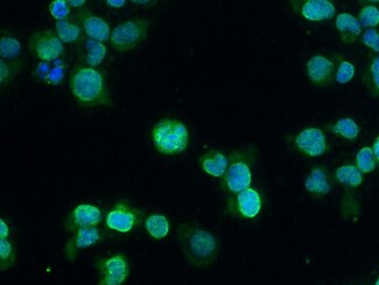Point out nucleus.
Segmentation results:
<instances>
[{
    "instance_id": "nucleus-1",
    "label": "nucleus",
    "mask_w": 379,
    "mask_h": 285,
    "mask_svg": "<svg viewBox=\"0 0 379 285\" xmlns=\"http://www.w3.org/2000/svg\"><path fill=\"white\" fill-rule=\"evenodd\" d=\"M68 83L71 95L82 108H111L115 104L106 71L76 63L69 73Z\"/></svg>"
},
{
    "instance_id": "nucleus-2",
    "label": "nucleus",
    "mask_w": 379,
    "mask_h": 285,
    "mask_svg": "<svg viewBox=\"0 0 379 285\" xmlns=\"http://www.w3.org/2000/svg\"><path fill=\"white\" fill-rule=\"evenodd\" d=\"M176 238L186 261L194 268H208L220 256V238L197 222L180 224Z\"/></svg>"
},
{
    "instance_id": "nucleus-3",
    "label": "nucleus",
    "mask_w": 379,
    "mask_h": 285,
    "mask_svg": "<svg viewBox=\"0 0 379 285\" xmlns=\"http://www.w3.org/2000/svg\"><path fill=\"white\" fill-rule=\"evenodd\" d=\"M258 152L259 150L254 144L231 151L227 172L220 181V188L228 195L240 193L251 187Z\"/></svg>"
},
{
    "instance_id": "nucleus-4",
    "label": "nucleus",
    "mask_w": 379,
    "mask_h": 285,
    "mask_svg": "<svg viewBox=\"0 0 379 285\" xmlns=\"http://www.w3.org/2000/svg\"><path fill=\"white\" fill-rule=\"evenodd\" d=\"M151 140L161 156H178L190 146V130L179 119L163 117L153 126Z\"/></svg>"
},
{
    "instance_id": "nucleus-5",
    "label": "nucleus",
    "mask_w": 379,
    "mask_h": 285,
    "mask_svg": "<svg viewBox=\"0 0 379 285\" xmlns=\"http://www.w3.org/2000/svg\"><path fill=\"white\" fill-rule=\"evenodd\" d=\"M146 220L145 212L128 200H119L105 214V228L119 234L136 231Z\"/></svg>"
},
{
    "instance_id": "nucleus-6",
    "label": "nucleus",
    "mask_w": 379,
    "mask_h": 285,
    "mask_svg": "<svg viewBox=\"0 0 379 285\" xmlns=\"http://www.w3.org/2000/svg\"><path fill=\"white\" fill-rule=\"evenodd\" d=\"M152 21L147 19H131L116 26L110 37L113 49L126 53L136 49L147 39Z\"/></svg>"
},
{
    "instance_id": "nucleus-7",
    "label": "nucleus",
    "mask_w": 379,
    "mask_h": 285,
    "mask_svg": "<svg viewBox=\"0 0 379 285\" xmlns=\"http://www.w3.org/2000/svg\"><path fill=\"white\" fill-rule=\"evenodd\" d=\"M264 207V197L261 190L249 187L240 193L228 195L224 214L238 220H254Z\"/></svg>"
},
{
    "instance_id": "nucleus-8",
    "label": "nucleus",
    "mask_w": 379,
    "mask_h": 285,
    "mask_svg": "<svg viewBox=\"0 0 379 285\" xmlns=\"http://www.w3.org/2000/svg\"><path fill=\"white\" fill-rule=\"evenodd\" d=\"M27 49L40 62H51L65 58L66 47L53 30L35 31L28 37Z\"/></svg>"
},
{
    "instance_id": "nucleus-9",
    "label": "nucleus",
    "mask_w": 379,
    "mask_h": 285,
    "mask_svg": "<svg viewBox=\"0 0 379 285\" xmlns=\"http://www.w3.org/2000/svg\"><path fill=\"white\" fill-rule=\"evenodd\" d=\"M97 285H123L129 279L131 265L125 254L105 255L94 263Z\"/></svg>"
},
{
    "instance_id": "nucleus-10",
    "label": "nucleus",
    "mask_w": 379,
    "mask_h": 285,
    "mask_svg": "<svg viewBox=\"0 0 379 285\" xmlns=\"http://www.w3.org/2000/svg\"><path fill=\"white\" fill-rule=\"evenodd\" d=\"M112 238H115V235L106 228L105 229L99 227L82 228L80 231H75L74 234H71V238L63 248V253L66 258L70 263H74L82 250L111 240Z\"/></svg>"
},
{
    "instance_id": "nucleus-11",
    "label": "nucleus",
    "mask_w": 379,
    "mask_h": 285,
    "mask_svg": "<svg viewBox=\"0 0 379 285\" xmlns=\"http://www.w3.org/2000/svg\"><path fill=\"white\" fill-rule=\"evenodd\" d=\"M292 145L302 156L321 157L330 150L325 133L320 128H306L291 138Z\"/></svg>"
},
{
    "instance_id": "nucleus-12",
    "label": "nucleus",
    "mask_w": 379,
    "mask_h": 285,
    "mask_svg": "<svg viewBox=\"0 0 379 285\" xmlns=\"http://www.w3.org/2000/svg\"><path fill=\"white\" fill-rule=\"evenodd\" d=\"M288 4L297 16L311 23L330 20L336 16L335 4L330 0H291Z\"/></svg>"
},
{
    "instance_id": "nucleus-13",
    "label": "nucleus",
    "mask_w": 379,
    "mask_h": 285,
    "mask_svg": "<svg viewBox=\"0 0 379 285\" xmlns=\"http://www.w3.org/2000/svg\"><path fill=\"white\" fill-rule=\"evenodd\" d=\"M305 71L311 83L318 88H325L335 81V59L322 54L314 55L306 62Z\"/></svg>"
},
{
    "instance_id": "nucleus-14",
    "label": "nucleus",
    "mask_w": 379,
    "mask_h": 285,
    "mask_svg": "<svg viewBox=\"0 0 379 285\" xmlns=\"http://www.w3.org/2000/svg\"><path fill=\"white\" fill-rule=\"evenodd\" d=\"M103 221V212L95 205L81 204L70 212L66 217L63 226L71 234L82 228L99 227Z\"/></svg>"
},
{
    "instance_id": "nucleus-15",
    "label": "nucleus",
    "mask_w": 379,
    "mask_h": 285,
    "mask_svg": "<svg viewBox=\"0 0 379 285\" xmlns=\"http://www.w3.org/2000/svg\"><path fill=\"white\" fill-rule=\"evenodd\" d=\"M74 17L83 28L85 37L101 42L110 41L112 33L110 24L103 18L92 13L88 7L75 11Z\"/></svg>"
},
{
    "instance_id": "nucleus-16",
    "label": "nucleus",
    "mask_w": 379,
    "mask_h": 285,
    "mask_svg": "<svg viewBox=\"0 0 379 285\" xmlns=\"http://www.w3.org/2000/svg\"><path fill=\"white\" fill-rule=\"evenodd\" d=\"M70 67L66 58L58 59L51 62H39L32 71V78L37 83L47 85H58L69 78Z\"/></svg>"
},
{
    "instance_id": "nucleus-17",
    "label": "nucleus",
    "mask_w": 379,
    "mask_h": 285,
    "mask_svg": "<svg viewBox=\"0 0 379 285\" xmlns=\"http://www.w3.org/2000/svg\"><path fill=\"white\" fill-rule=\"evenodd\" d=\"M76 54L78 63L92 68H97L99 66L102 65L106 58L108 47L104 42L85 37L81 44L76 46Z\"/></svg>"
},
{
    "instance_id": "nucleus-18",
    "label": "nucleus",
    "mask_w": 379,
    "mask_h": 285,
    "mask_svg": "<svg viewBox=\"0 0 379 285\" xmlns=\"http://www.w3.org/2000/svg\"><path fill=\"white\" fill-rule=\"evenodd\" d=\"M304 186L306 192L311 197H325L333 190L332 174L323 165H315L309 171Z\"/></svg>"
},
{
    "instance_id": "nucleus-19",
    "label": "nucleus",
    "mask_w": 379,
    "mask_h": 285,
    "mask_svg": "<svg viewBox=\"0 0 379 285\" xmlns=\"http://www.w3.org/2000/svg\"><path fill=\"white\" fill-rule=\"evenodd\" d=\"M197 165L210 177L222 178L227 172L229 156L220 150H208L199 157Z\"/></svg>"
},
{
    "instance_id": "nucleus-20",
    "label": "nucleus",
    "mask_w": 379,
    "mask_h": 285,
    "mask_svg": "<svg viewBox=\"0 0 379 285\" xmlns=\"http://www.w3.org/2000/svg\"><path fill=\"white\" fill-rule=\"evenodd\" d=\"M335 28L339 32L340 39L345 44H354L362 35V26L359 19L347 12L336 16Z\"/></svg>"
},
{
    "instance_id": "nucleus-21",
    "label": "nucleus",
    "mask_w": 379,
    "mask_h": 285,
    "mask_svg": "<svg viewBox=\"0 0 379 285\" xmlns=\"http://www.w3.org/2000/svg\"><path fill=\"white\" fill-rule=\"evenodd\" d=\"M55 32L63 44H74L75 47L85 37L83 28L74 16L67 20L58 21L55 25Z\"/></svg>"
},
{
    "instance_id": "nucleus-22",
    "label": "nucleus",
    "mask_w": 379,
    "mask_h": 285,
    "mask_svg": "<svg viewBox=\"0 0 379 285\" xmlns=\"http://www.w3.org/2000/svg\"><path fill=\"white\" fill-rule=\"evenodd\" d=\"M363 85L370 96L379 97V54H369L366 61V71L363 74Z\"/></svg>"
},
{
    "instance_id": "nucleus-23",
    "label": "nucleus",
    "mask_w": 379,
    "mask_h": 285,
    "mask_svg": "<svg viewBox=\"0 0 379 285\" xmlns=\"http://www.w3.org/2000/svg\"><path fill=\"white\" fill-rule=\"evenodd\" d=\"M144 226H145L147 234L156 241L163 240V238H166L167 235L170 234V220L163 214H151L146 217Z\"/></svg>"
},
{
    "instance_id": "nucleus-24",
    "label": "nucleus",
    "mask_w": 379,
    "mask_h": 285,
    "mask_svg": "<svg viewBox=\"0 0 379 285\" xmlns=\"http://www.w3.org/2000/svg\"><path fill=\"white\" fill-rule=\"evenodd\" d=\"M25 62L23 59L17 60H0V88L1 90L10 87L11 83L23 73Z\"/></svg>"
},
{
    "instance_id": "nucleus-25",
    "label": "nucleus",
    "mask_w": 379,
    "mask_h": 285,
    "mask_svg": "<svg viewBox=\"0 0 379 285\" xmlns=\"http://www.w3.org/2000/svg\"><path fill=\"white\" fill-rule=\"evenodd\" d=\"M23 53V46L15 35L6 30L0 31V56L1 60H17Z\"/></svg>"
},
{
    "instance_id": "nucleus-26",
    "label": "nucleus",
    "mask_w": 379,
    "mask_h": 285,
    "mask_svg": "<svg viewBox=\"0 0 379 285\" xmlns=\"http://www.w3.org/2000/svg\"><path fill=\"white\" fill-rule=\"evenodd\" d=\"M325 129L328 130L329 133L350 142L357 140L359 136V124L350 117H344L339 119L337 122L328 124L325 126Z\"/></svg>"
},
{
    "instance_id": "nucleus-27",
    "label": "nucleus",
    "mask_w": 379,
    "mask_h": 285,
    "mask_svg": "<svg viewBox=\"0 0 379 285\" xmlns=\"http://www.w3.org/2000/svg\"><path fill=\"white\" fill-rule=\"evenodd\" d=\"M335 179L340 185L349 188H357L362 185L364 177L356 165L344 164L335 171Z\"/></svg>"
},
{
    "instance_id": "nucleus-28",
    "label": "nucleus",
    "mask_w": 379,
    "mask_h": 285,
    "mask_svg": "<svg viewBox=\"0 0 379 285\" xmlns=\"http://www.w3.org/2000/svg\"><path fill=\"white\" fill-rule=\"evenodd\" d=\"M17 243L12 238L0 240V270L7 272L17 265Z\"/></svg>"
},
{
    "instance_id": "nucleus-29",
    "label": "nucleus",
    "mask_w": 379,
    "mask_h": 285,
    "mask_svg": "<svg viewBox=\"0 0 379 285\" xmlns=\"http://www.w3.org/2000/svg\"><path fill=\"white\" fill-rule=\"evenodd\" d=\"M336 61L335 82L340 85H347L355 76V66L341 54L333 55Z\"/></svg>"
},
{
    "instance_id": "nucleus-30",
    "label": "nucleus",
    "mask_w": 379,
    "mask_h": 285,
    "mask_svg": "<svg viewBox=\"0 0 379 285\" xmlns=\"http://www.w3.org/2000/svg\"><path fill=\"white\" fill-rule=\"evenodd\" d=\"M356 167L359 169L363 174H371L377 169V160L373 154V147L366 146L359 150L356 154Z\"/></svg>"
},
{
    "instance_id": "nucleus-31",
    "label": "nucleus",
    "mask_w": 379,
    "mask_h": 285,
    "mask_svg": "<svg viewBox=\"0 0 379 285\" xmlns=\"http://www.w3.org/2000/svg\"><path fill=\"white\" fill-rule=\"evenodd\" d=\"M359 21L362 28H377L379 26V8L376 5H363L359 12Z\"/></svg>"
},
{
    "instance_id": "nucleus-32",
    "label": "nucleus",
    "mask_w": 379,
    "mask_h": 285,
    "mask_svg": "<svg viewBox=\"0 0 379 285\" xmlns=\"http://www.w3.org/2000/svg\"><path fill=\"white\" fill-rule=\"evenodd\" d=\"M51 17L58 21L67 20L71 17V7L68 0H54L48 5Z\"/></svg>"
},
{
    "instance_id": "nucleus-33",
    "label": "nucleus",
    "mask_w": 379,
    "mask_h": 285,
    "mask_svg": "<svg viewBox=\"0 0 379 285\" xmlns=\"http://www.w3.org/2000/svg\"><path fill=\"white\" fill-rule=\"evenodd\" d=\"M362 44L375 54H379V28H369L362 35Z\"/></svg>"
},
{
    "instance_id": "nucleus-34",
    "label": "nucleus",
    "mask_w": 379,
    "mask_h": 285,
    "mask_svg": "<svg viewBox=\"0 0 379 285\" xmlns=\"http://www.w3.org/2000/svg\"><path fill=\"white\" fill-rule=\"evenodd\" d=\"M12 236V226L6 217H0V240L11 238Z\"/></svg>"
},
{
    "instance_id": "nucleus-35",
    "label": "nucleus",
    "mask_w": 379,
    "mask_h": 285,
    "mask_svg": "<svg viewBox=\"0 0 379 285\" xmlns=\"http://www.w3.org/2000/svg\"><path fill=\"white\" fill-rule=\"evenodd\" d=\"M105 4H106V6L110 7L112 10H120L123 7L126 6L128 1L126 0H106Z\"/></svg>"
},
{
    "instance_id": "nucleus-36",
    "label": "nucleus",
    "mask_w": 379,
    "mask_h": 285,
    "mask_svg": "<svg viewBox=\"0 0 379 285\" xmlns=\"http://www.w3.org/2000/svg\"><path fill=\"white\" fill-rule=\"evenodd\" d=\"M131 3L135 4V6H142L146 7V8H149V7L156 6V4L159 1L156 0H132Z\"/></svg>"
},
{
    "instance_id": "nucleus-37",
    "label": "nucleus",
    "mask_w": 379,
    "mask_h": 285,
    "mask_svg": "<svg viewBox=\"0 0 379 285\" xmlns=\"http://www.w3.org/2000/svg\"><path fill=\"white\" fill-rule=\"evenodd\" d=\"M69 6L71 8H76V10H81L83 7H87V1L85 0H68Z\"/></svg>"
},
{
    "instance_id": "nucleus-38",
    "label": "nucleus",
    "mask_w": 379,
    "mask_h": 285,
    "mask_svg": "<svg viewBox=\"0 0 379 285\" xmlns=\"http://www.w3.org/2000/svg\"><path fill=\"white\" fill-rule=\"evenodd\" d=\"M373 154H375V158H376L377 164L379 165V135L376 137V140L373 142Z\"/></svg>"
},
{
    "instance_id": "nucleus-39",
    "label": "nucleus",
    "mask_w": 379,
    "mask_h": 285,
    "mask_svg": "<svg viewBox=\"0 0 379 285\" xmlns=\"http://www.w3.org/2000/svg\"><path fill=\"white\" fill-rule=\"evenodd\" d=\"M375 285H379V276L378 279H377L376 283H375Z\"/></svg>"
}]
</instances>
